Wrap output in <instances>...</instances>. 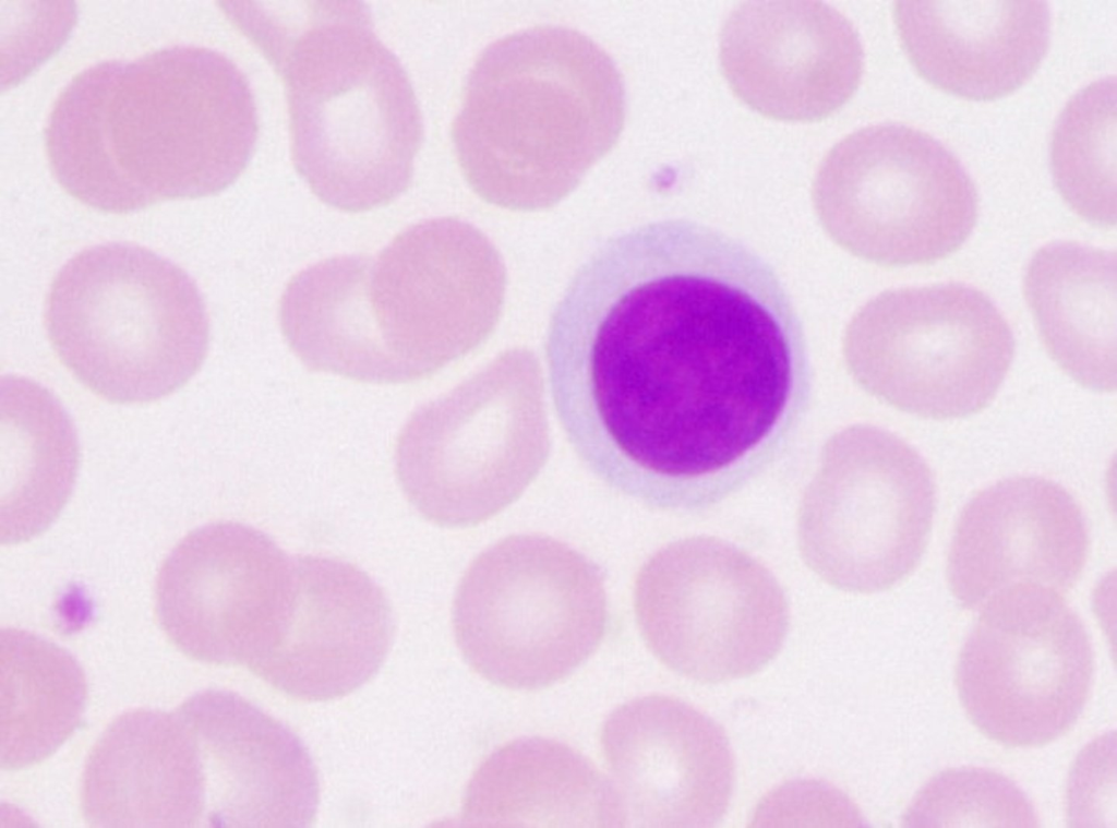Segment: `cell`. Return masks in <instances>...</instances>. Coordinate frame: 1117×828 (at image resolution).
<instances>
[{
  "instance_id": "cell-2",
  "label": "cell",
  "mask_w": 1117,
  "mask_h": 828,
  "mask_svg": "<svg viewBox=\"0 0 1117 828\" xmlns=\"http://www.w3.org/2000/svg\"><path fill=\"white\" fill-rule=\"evenodd\" d=\"M257 134L242 71L215 50L175 46L77 73L53 103L45 148L68 194L127 214L221 192L245 169Z\"/></svg>"
},
{
  "instance_id": "cell-28",
  "label": "cell",
  "mask_w": 1117,
  "mask_h": 828,
  "mask_svg": "<svg viewBox=\"0 0 1117 828\" xmlns=\"http://www.w3.org/2000/svg\"><path fill=\"white\" fill-rule=\"evenodd\" d=\"M909 827H1035L1033 806L1005 776L982 768H954L933 777L915 795L903 820Z\"/></svg>"
},
{
  "instance_id": "cell-3",
  "label": "cell",
  "mask_w": 1117,
  "mask_h": 828,
  "mask_svg": "<svg viewBox=\"0 0 1117 828\" xmlns=\"http://www.w3.org/2000/svg\"><path fill=\"white\" fill-rule=\"evenodd\" d=\"M280 77L296 170L325 204L358 213L409 188L420 107L360 1L227 2Z\"/></svg>"
},
{
  "instance_id": "cell-26",
  "label": "cell",
  "mask_w": 1117,
  "mask_h": 828,
  "mask_svg": "<svg viewBox=\"0 0 1117 828\" xmlns=\"http://www.w3.org/2000/svg\"><path fill=\"white\" fill-rule=\"evenodd\" d=\"M0 764L23 769L50 757L82 720L87 683L67 650L31 632L0 634Z\"/></svg>"
},
{
  "instance_id": "cell-27",
  "label": "cell",
  "mask_w": 1117,
  "mask_h": 828,
  "mask_svg": "<svg viewBox=\"0 0 1117 828\" xmlns=\"http://www.w3.org/2000/svg\"><path fill=\"white\" fill-rule=\"evenodd\" d=\"M1116 80L1095 81L1059 115L1052 136L1056 187L1070 208L1098 227L1116 224Z\"/></svg>"
},
{
  "instance_id": "cell-8",
  "label": "cell",
  "mask_w": 1117,
  "mask_h": 828,
  "mask_svg": "<svg viewBox=\"0 0 1117 828\" xmlns=\"http://www.w3.org/2000/svg\"><path fill=\"white\" fill-rule=\"evenodd\" d=\"M935 505L932 469L914 447L878 428H852L829 441L803 495L801 555L841 590L890 589L920 564Z\"/></svg>"
},
{
  "instance_id": "cell-6",
  "label": "cell",
  "mask_w": 1117,
  "mask_h": 828,
  "mask_svg": "<svg viewBox=\"0 0 1117 828\" xmlns=\"http://www.w3.org/2000/svg\"><path fill=\"white\" fill-rule=\"evenodd\" d=\"M606 621L600 571L542 535L504 538L479 554L452 612L469 667L495 685L524 691L570 674L599 647Z\"/></svg>"
},
{
  "instance_id": "cell-25",
  "label": "cell",
  "mask_w": 1117,
  "mask_h": 828,
  "mask_svg": "<svg viewBox=\"0 0 1117 828\" xmlns=\"http://www.w3.org/2000/svg\"><path fill=\"white\" fill-rule=\"evenodd\" d=\"M365 256L340 255L296 274L279 303L283 335L312 371L376 384L404 383L370 326L363 296Z\"/></svg>"
},
{
  "instance_id": "cell-21",
  "label": "cell",
  "mask_w": 1117,
  "mask_h": 828,
  "mask_svg": "<svg viewBox=\"0 0 1117 828\" xmlns=\"http://www.w3.org/2000/svg\"><path fill=\"white\" fill-rule=\"evenodd\" d=\"M81 809L95 827H201L206 779L194 732L177 708L116 718L93 746Z\"/></svg>"
},
{
  "instance_id": "cell-24",
  "label": "cell",
  "mask_w": 1117,
  "mask_h": 828,
  "mask_svg": "<svg viewBox=\"0 0 1117 828\" xmlns=\"http://www.w3.org/2000/svg\"><path fill=\"white\" fill-rule=\"evenodd\" d=\"M77 466L76 434L58 400L10 377L1 391L2 544L28 541L50 526L72 492Z\"/></svg>"
},
{
  "instance_id": "cell-14",
  "label": "cell",
  "mask_w": 1117,
  "mask_h": 828,
  "mask_svg": "<svg viewBox=\"0 0 1117 828\" xmlns=\"http://www.w3.org/2000/svg\"><path fill=\"white\" fill-rule=\"evenodd\" d=\"M393 635L387 596L365 572L299 555L278 619L247 669L292 699H337L377 673Z\"/></svg>"
},
{
  "instance_id": "cell-9",
  "label": "cell",
  "mask_w": 1117,
  "mask_h": 828,
  "mask_svg": "<svg viewBox=\"0 0 1117 828\" xmlns=\"http://www.w3.org/2000/svg\"><path fill=\"white\" fill-rule=\"evenodd\" d=\"M639 632L674 672L721 683L760 671L780 651L789 626L785 596L770 571L716 537H690L658 550L634 585Z\"/></svg>"
},
{
  "instance_id": "cell-23",
  "label": "cell",
  "mask_w": 1117,
  "mask_h": 828,
  "mask_svg": "<svg viewBox=\"0 0 1117 828\" xmlns=\"http://www.w3.org/2000/svg\"><path fill=\"white\" fill-rule=\"evenodd\" d=\"M1023 292L1040 338L1081 386L1116 391V252L1055 241L1032 256Z\"/></svg>"
},
{
  "instance_id": "cell-5",
  "label": "cell",
  "mask_w": 1117,
  "mask_h": 828,
  "mask_svg": "<svg viewBox=\"0 0 1117 828\" xmlns=\"http://www.w3.org/2000/svg\"><path fill=\"white\" fill-rule=\"evenodd\" d=\"M45 326L64 368L115 404L153 403L203 364L209 324L192 278L133 243H105L69 260L46 298Z\"/></svg>"
},
{
  "instance_id": "cell-17",
  "label": "cell",
  "mask_w": 1117,
  "mask_h": 828,
  "mask_svg": "<svg viewBox=\"0 0 1117 828\" xmlns=\"http://www.w3.org/2000/svg\"><path fill=\"white\" fill-rule=\"evenodd\" d=\"M601 747L627 818L642 827H711L725 815L735 781L721 727L672 696L648 695L605 720Z\"/></svg>"
},
{
  "instance_id": "cell-11",
  "label": "cell",
  "mask_w": 1117,
  "mask_h": 828,
  "mask_svg": "<svg viewBox=\"0 0 1117 828\" xmlns=\"http://www.w3.org/2000/svg\"><path fill=\"white\" fill-rule=\"evenodd\" d=\"M862 327L866 387L926 419L983 410L1014 353L1007 320L985 293L963 284L888 291L865 311Z\"/></svg>"
},
{
  "instance_id": "cell-13",
  "label": "cell",
  "mask_w": 1117,
  "mask_h": 828,
  "mask_svg": "<svg viewBox=\"0 0 1117 828\" xmlns=\"http://www.w3.org/2000/svg\"><path fill=\"white\" fill-rule=\"evenodd\" d=\"M293 559L263 531L236 521L187 535L161 563L155 614L187 657L245 667L274 626Z\"/></svg>"
},
{
  "instance_id": "cell-10",
  "label": "cell",
  "mask_w": 1117,
  "mask_h": 828,
  "mask_svg": "<svg viewBox=\"0 0 1117 828\" xmlns=\"http://www.w3.org/2000/svg\"><path fill=\"white\" fill-rule=\"evenodd\" d=\"M959 653L954 682L975 728L1009 747L1065 735L1090 696L1094 658L1080 616L1064 597L1016 585L992 597Z\"/></svg>"
},
{
  "instance_id": "cell-20",
  "label": "cell",
  "mask_w": 1117,
  "mask_h": 828,
  "mask_svg": "<svg viewBox=\"0 0 1117 828\" xmlns=\"http://www.w3.org/2000/svg\"><path fill=\"white\" fill-rule=\"evenodd\" d=\"M901 46L933 86L973 100L1018 89L1037 70L1049 44L1044 1H896Z\"/></svg>"
},
{
  "instance_id": "cell-15",
  "label": "cell",
  "mask_w": 1117,
  "mask_h": 828,
  "mask_svg": "<svg viewBox=\"0 0 1117 828\" xmlns=\"http://www.w3.org/2000/svg\"><path fill=\"white\" fill-rule=\"evenodd\" d=\"M733 94L782 121L821 120L857 89L864 69L851 21L820 1H747L731 11L719 41Z\"/></svg>"
},
{
  "instance_id": "cell-12",
  "label": "cell",
  "mask_w": 1117,
  "mask_h": 828,
  "mask_svg": "<svg viewBox=\"0 0 1117 828\" xmlns=\"http://www.w3.org/2000/svg\"><path fill=\"white\" fill-rule=\"evenodd\" d=\"M548 452L535 393L466 385L415 411L398 435L395 468L422 517L443 527H468L514 502Z\"/></svg>"
},
{
  "instance_id": "cell-4",
  "label": "cell",
  "mask_w": 1117,
  "mask_h": 828,
  "mask_svg": "<svg viewBox=\"0 0 1117 828\" xmlns=\"http://www.w3.org/2000/svg\"><path fill=\"white\" fill-rule=\"evenodd\" d=\"M625 107L621 74L598 44L572 28L535 26L479 56L452 141L480 196L540 208L568 194L613 147Z\"/></svg>"
},
{
  "instance_id": "cell-19",
  "label": "cell",
  "mask_w": 1117,
  "mask_h": 828,
  "mask_svg": "<svg viewBox=\"0 0 1117 828\" xmlns=\"http://www.w3.org/2000/svg\"><path fill=\"white\" fill-rule=\"evenodd\" d=\"M178 709L191 725L206 779L205 827H308L320 784L300 737L242 696L197 693Z\"/></svg>"
},
{
  "instance_id": "cell-22",
  "label": "cell",
  "mask_w": 1117,
  "mask_h": 828,
  "mask_svg": "<svg viewBox=\"0 0 1117 828\" xmlns=\"http://www.w3.org/2000/svg\"><path fill=\"white\" fill-rule=\"evenodd\" d=\"M461 823L478 827H622L615 785L582 754L555 740L521 737L473 772Z\"/></svg>"
},
{
  "instance_id": "cell-1",
  "label": "cell",
  "mask_w": 1117,
  "mask_h": 828,
  "mask_svg": "<svg viewBox=\"0 0 1117 828\" xmlns=\"http://www.w3.org/2000/svg\"><path fill=\"white\" fill-rule=\"evenodd\" d=\"M558 421L605 484L660 508L726 492L802 415L804 328L771 264L700 223L665 219L587 256L544 344Z\"/></svg>"
},
{
  "instance_id": "cell-7",
  "label": "cell",
  "mask_w": 1117,
  "mask_h": 828,
  "mask_svg": "<svg viewBox=\"0 0 1117 828\" xmlns=\"http://www.w3.org/2000/svg\"><path fill=\"white\" fill-rule=\"evenodd\" d=\"M834 238L885 265H924L957 251L977 218L975 185L932 135L898 123L862 128L821 160L813 183Z\"/></svg>"
},
{
  "instance_id": "cell-16",
  "label": "cell",
  "mask_w": 1117,
  "mask_h": 828,
  "mask_svg": "<svg viewBox=\"0 0 1117 828\" xmlns=\"http://www.w3.org/2000/svg\"><path fill=\"white\" fill-rule=\"evenodd\" d=\"M1089 545L1082 509L1062 485L1037 476L1009 477L961 511L947 557L948 587L971 611L1016 585L1062 596L1080 579Z\"/></svg>"
},
{
  "instance_id": "cell-18",
  "label": "cell",
  "mask_w": 1117,
  "mask_h": 828,
  "mask_svg": "<svg viewBox=\"0 0 1117 828\" xmlns=\"http://www.w3.org/2000/svg\"><path fill=\"white\" fill-rule=\"evenodd\" d=\"M487 249L473 227L442 217L407 227L368 257L370 324L407 382L430 375L468 344L470 266Z\"/></svg>"
}]
</instances>
